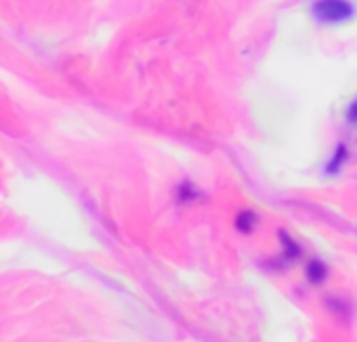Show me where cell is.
<instances>
[{"label":"cell","instance_id":"1","mask_svg":"<svg viewBox=\"0 0 357 342\" xmlns=\"http://www.w3.org/2000/svg\"><path fill=\"white\" fill-rule=\"evenodd\" d=\"M314 15L322 23H343L356 15V6L349 0H316Z\"/></svg>","mask_w":357,"mask_h":342},{"label":"cell","instance_id":"2","mask_svg":"<svg viewBox=\"0 0 357 342\" xmlns=\"http://www.w3.org/2000/svg\"><path fill=\"white\" fill-rule=\"evenodd\" d=\"M255 224H257V215H255L253 211H243V213L238 215V219H236V228H238L243 234H249V232L255 228Z\"/></svg>","mask_w":357,"mask_h":342},{"label":"cell","instance_id":"3","mask_svg":"<svg viewBox=\"0 0 357 342\" xmlns=\"http://www.w3.org/2000/svg\"><path fill=\"white\" fill-rule=\"evenodd\" d=\"M307 276L314 284H320L324 278H326V265L320 263V261H312L310 267H307Z\"/></svg>","mask_w":357,"mask_h":342},{"label":"cell","instance_id":"4","mask_svg":"<svg viewBox=\"0 0 357 342\" xmlns=\"http://www.w3.org/2000/svg\"><path fill=\"white\" fill-rule=\"evenodd\" d=\"M345 159H347V148H345V144H339V148H337V153H335L333 161L328 163L326 171H328V173H335V171H339Z\"/></svg>","mask_w":357,"mask_h":342},{"label":"cell","instance_id":"5","mask_svg":"<svg viewBox=\"0 0 357 342\" xmlns=\"http://www.w3.org/2000/svg\"><path fill=\"white\" fill-rule=\"evenodd\" d=\"M197 196V192L192 190V186L190 184H182V188H180V199L182 201H190V199H195Z\"/></svg>","mask_w":357,"mask_h":342},{"label":"cell","instance_id":"6","mask_svg":"<svg viewBox=\"0 0 357 342\" xmlns=\"http://www.w3.org/2000/svg\"><path fill=\"white\" fill-rule=\"evenodd\" d=\"M347 117H349V121H354L357 123V100L349 107V111H347Z\"/></svg>","mask_w":357,"mask_h":342}]
</instances>
